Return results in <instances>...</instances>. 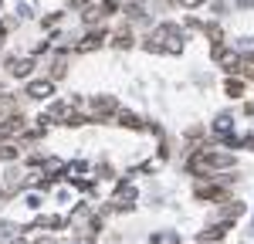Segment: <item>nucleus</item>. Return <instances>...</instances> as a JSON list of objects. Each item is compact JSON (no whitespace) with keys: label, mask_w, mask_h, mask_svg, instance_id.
I'll use <instances>...</instances> for the list:
<instances>
[{"label":"nucleus","mask_w":254,"mask_h":244,"mask_svg":"<svg viewBox=\"0 0 254 244\" xmlns=\"http://www.w3.org/2000/svg\"><path fill=\"white\" fill-rule=\"evenodd\" d=\"M24 95H27V99H51V95H55V81H51V78L27 81V88H24Z\"/></svg>","instance_id":"1"},{"label":"nucleus","mask_w":254,"mask_h":244,"mask_svg":"<svg viewBox=\"0 0 254 244\" xmlns=\"http://www.w3.org/2000/svg\"><path fill=\"white\" fill-rule=\"evenodd\" d=\"M200 149H203L207 163H210V166H217V170H227V166H234V153H224V149H210V146H200Z\"/></svg>","instance_id":"2"},{"label":"nucleus","mask_w":254,"mask_h":244,"mask_svg":"<svg viewBox=\"0 0 254 244\" xmlns=\"http://www.w3.org/2000/svg\"><path fill=\"white\" fill-rule=\"evenodd\" d=\"M7 71L14 78H27L34 71V58H7Z\"/></svg>","instance_id":"3"},{"label":"nucleus","mask_w":254,"mask_h":244,"mask_svg":"<svg viewBox=\"0 0 254 244\" xmlns=\"http://www.w3.org/2000/svg\"><path fill=\"white\" fill-rule=\"evenodd\" d=\"M187 170H190L193 177H210V163H207V156H203V149H196L193 156L187 160Z\"/></svg>","instance_id":"4"},{"label":"nucleus","mask_w":254,"mask_h":244,"mask_svg":"<svg viewBox=\"0 0 254 244\" xmlns=\"http://www.w3.org/2000/svg\"><path fill=\"white\" fill-rule=\"evenodd\" d=\"M105 38H109V34H105L102 27H92V31H88V34L81 38L78 51H95V48H102V44H105Z\"/></svg>","instance_id":"5"},{"label":"nucleus","mask_w":254,"mask_h":244,"mask_svg":"<svg viewBox=\"0 0 254 244\" xmlns=\"http://www.w3.org/2000/svg\"><path fill=\"white\" fill-rule=\"evenodd\" d=\"M92 112H95V119L102 122L109 112H116V99H112V95H95V99H92Z\"/></svg>","instance_id":"6"},{"label":"nucleus","mask_w":254,"mask_h":244,"mask_svg":"<svg viewBox=\"0 0 254 244\" xmlns=\"http://www.w3.org/2000/svg\"><path fill=\"white\" fill-rule=\"evenodd\" d=\"M20 129H24V116L20 112H14V116H7L0 122V136H17Z\"/></svg>","instance_id":"7"},{"label":"nucleus","mask_w":254,"mask_h":244,"mask_svg":"<svg viewBox=\"0 0 254 244\" xmlns=\"http://www.w3.org/2000/svg\"><path fill=\"white\" fill-rule=\"evenodd\" d=\"M224 234H227V224H217V227H207L196 241H200V244H214V241H220Z\"/></svg>","instance_id":"8"},{"label":"nucleus","mask_w":254,"mask_h":244,"mask_svg":"<svg viewBox=\"0 0 254 244\" xmlns=\"http://www.w3.org/2000/svg\"><path fill=\"white\" fill-rule=\"evenodd\" d=\"M17 112V95H10V92H3L0 95V119H7V116H14Z\"/></svg>","instance_id":"9"},{"label":"nucleus","mask_w":254,"mask_h":244,"mask_svg":"<svg viewBox=\"0 0 254 244\" xmlns=\"http://www.w3.org/2000/svg\"><path fill=\"white\" fill-rule=\"evenodd\" d=\"M112 44H116L119 51H129V48H132V31H129V27H126V31H119L116 38H112Z\"/></svg>","instance_id":"10"},{"label":"nucleus","mask_w":254,"mask_h":244,"mask_svg":"<svg viewBox=\"0 0 254 244\" xmlns=\"http://www.w3.org/2000/svg\"><path fill=\"white\" fill-rule=\"evenodd\" d=\"M64 75H68V61H64V55H61V58L51 64V75H48V78H51V81H61Z\"/></svg>","instance_id":"11"},{"label":"nucleus","mask_w":254,"mask_h":244,"mask_svg":"<svg viewBox=\"0 0 254 244\" xmlns=\"http://www.w3.org/2000/svg\"><path fill=\"white\" fill-rule=\"evenodd\" d=\"M119 125H126V129H142V122H139L136 112H119Z\"/></svg>","instance_id":"12"},{"label":"nucleus","mask_w":254,"mask_h":244,"mask_svg":"<svg viewBox=\"0 0 254 244\" xmlns=\"http://www.w3.org/2000/svg\"><path fill=\"white\" fill-rule=\"evenodd\" d=\"M224 88H227V95H231V99H241V92H244V81H241V78H227V85H224Z\"/></svg>","instance_id":"13"},{"label":"nucleus","mask_w":254,"mask_h":244,"mask_svg":"<svg viewBox=\"0 0 254 244\" xmlns=\"http://www.w3.org/2000/svg\"><path fill=\"white\" fill-rule=\"evenodd\" d=\"M17 156H20V149H17V146H10V142H7V146H0V160H3V163L17 160Z\"/></svg>","instance_id":"14"},{"label":"nucleus","mask_w":254,"mask_h":244,"mask_svg":"<svg viewBox=\"0 0 254 244\" xmlns=\"http://www.w3.org/2000/svg\"><path fill=\"white\" fill-rule=\"evenodd\" d=\"M41 166H44V173H61V170H64V163H61L58 156H51V160H44Z\"/></svg>","instance_id":"15"},{"label":"nucleus","mask_w":254,"mask_h":244,"mask_svg":"<svg viewBox=\"0 0 254 244\" xmlns=\"http://www.w3.org/2000/svg\"><path fill=\"white\" fill-rule=\"evenodd\" d=\"M241 214H244V203H231V207H224V217H227V221H234V217H241Z\"/></svg>","instance_id":"16"},{"label":"nucleus","mask_w":254,"mask_h":244,"mask_svg":"<svg viewBox=\"0 0 254 244\" xmlns=\"http://www.w3.org/2000/svg\"><path fill=\"white\" fill-rule=\"evenodd\" d=\"M217 129L227 132V129H231V116H217Z\"/></svg>","instance_id":"17"},{"label":"nucleus","mask_w":254,"mask_h":244,"mask_svg":"<svg viewBox=\"0 0 254 244\" xmlns=\"http://www.w3.org/2000/svg\"><path fill=\"white\" fill-rule=\"evenodd\" d=\"M58 20H61V14H51V17H44V27H55Z\"/></svg>","instance_id":"18"},{"label":"nucleus","mask_w":254,"mask_h":244,"mask_svg":"<svg viewBox=\"0 0 254 244\" xmlns=\"http://www.w3.org/2000/svg\"><path fill=\"white\" fill-rule=\"evenodd\" d=\"M241 68H248V71H244V75H248V78L254 81V61H248V64H241Z\"/></svg>","instance_id":"19"},{"label":"nucleus","mask_w":254,"mask_h":244,"mask_svg":"<svg viewBox=\"0 0 254 244\" xmlns=\"http://www.w3.org/2000/svg\"><path fill=\"white\" fill-rule=\"evenodd\" d=\"M180 3H183V7H200L203 0H180Z\"/></svg>","instance_id":"20"},{"label":"nucleus","mask_w":254,"mask_h":244,"mask_svg":"<svg viewBox=\"0 0 254 244\" xmlns=\"http://www.w3.org/2000/svg\"><path fill=\"white\" fill-rule=\"evenodd\" d=\"M237 7H254V0H237Z\"/></svg>","instance_id":"21"},{"label":"nucleus","mask_w":254,"mask_h":244,"mask_svg":"<svg viewBox=\"0 0 254 244\" xmlns=\"http://www.w3.org/2000/svg\"><path fill=\"white\" fill-rule=\"evenodd\" d=\"M34 244H55V238H41V241H34Z\"/></svg>","instance_id":"22"},{"label":"nucleus","mask_w":254,"mask_h":244,"mask_svg":"<svg viewBox=\"0 0 254 244\" xmlns=\"http://www.w3.org/2000/svg\"><path fill=\"white\" fill-rule=\"evenodd\" d=\"M129 3H146V0H129Z\"/></svg>","instance_id":"23"}]
</instances>
